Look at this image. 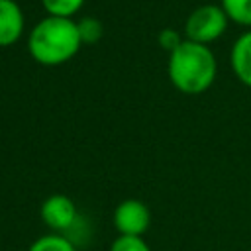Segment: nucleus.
<instances>
[{
    "label": "nucleus",
    "mask_w": 251,
    "mask_h": 251,
    "mask_svg": "<svg viewBox=\"0 0 251 251\" xmlns=\"http://www.w3.org/2000/svg\"><path fill=\"white\" fill-rule=\"evenodd\" d=\"M82 39L78 33V24L73 18L47 16L33 25L27 37L29 55L45 67L63 65L76 55Z\"/></svg>",
    "instance_id": "1"
},
{
    "label": "nucleus",
    "mask_w": 251,
    "mask_h": 251,
    "mask_svg": "<svg viewBox=\"0 0 251 251\" xmlns=\"http://www.w3.org/2000/svg\"><path fill=\"white\" fill-rule=\"evenodd\" d=\"M169 78L184 94H202L216 78L218 63L208 45L182 39V43L169 53Z\"/></svg>",
    "instance_id": "2"
},
{
    "label": "nucleus",
    "mask_w": 251,
    "mask_h": 251,
    "mask_svg": "<svg viewBox=\"0 0 251 251\" xmlns=\"http://www.w3.org/2000/svg\"><path fill=\"white\" fill-rule=\"evenodd\" d=\"M227 27V16L222 10V6L216 4H204L198 6L184 24V33L188 41L208 45L210 41H216Z\"/></svg>",
    "instance_id": "3"
},
{
    "label": "nucleus",
    "mask_w": 251,
    "mask_h": 251,
    "mask_svg": "<svg viewBox=\"0 0 251 251\" xmlns=\"http://www.w3.org/2000/svg\"><path fill=\"white\" fill-rule=\"evenodd\" d=\"M151 226L149 208L135 198H127L120 202L114 210V227L120 235L127 237H143V233Z\"/></svg>",
    "instance_id": "4"
},
{
    "label": "nucleus",
    "mask_w": 251,
    "mask_h": 251,
    "mask_svg": "<svg viewBox=\"0 0 251 251\" xmlns=\"http://www.w3.org/2000/svg\"><path fill=\"white\" fill-rule=\"evenodd\" d=\"M39 216L43 224L53 229V233H59L69 229L76 222V206L65 194H51L43 200Z\"/></svg>",
    "instance_id": "5"
},
{
    "label": "nucleus",
    "mask_w": 251,
    "mask_h": 251,
    "mask_svg": "<svg viewBox=\"0 0 251 251\" xmlns=\"http://www.w3.org/2000/svg\"><path fill=\"white\" fill-rule=\"evenodd\" d=\"M24 31V12L16 0H0V47L14 45Z\"/></svg>",
    "instance_id": "6"
},
{
    "label": "nucleus",
    "mask_w": 251,
    "mask_h": 251,
    "mask_svg": "<svg viewBox=\"0 0 251 251\" xmlns=\"http://www.w3.org/2000/svg\"><path fill=\"white\" fill-rule=\"evenodd\" d=\"M231 69L243 84L251 86V31L235 39L231 47Z\"/></svg>",
    "instance_id": "7"
},
{
    "label": "nucleus",
    "mask_w": 251,
    "mask_h": 251,
    "mask_svg": "<svg viewBox=\"0 0 251 251\" xmlns=\"http://www.w3.org/2000/svg\"><path fill=\"white\" fill-rule=\"evenodd\" d=\"M220 6L227 20L241 25H251V0H222Z\"/></svg>",
    "instance_id": "8"
},
{
    "label": "nucleus",
    "mask_w": 251,
    "mask_h": 251,
    "mask_svg": "<svg viewBox=\"0 0 251 251\" xmlns=\"http://www.w3.org/2000/svg\"><path fill=\"white\" fill-rule=\"evenodd\" d=\"M27 251H76L71 239H67L61 233H47L37 237Z\"/></svg>",
    "instance_id": "9"
},
{
    "label": "nucleus",
    "mask_w": 251,
    "mask_h": 251,
    "mask_svg": "<svg viewBox=\"0 0 251 251\" xmlns=\"http://www.w3.org/2000/svg\"><path fill=\"white\" fill-rule=\"evenodd\" d=\"M41 4H43V8L47 10L49 16L71 18L82 8L84 0H41Z\"/></svg>",
    "instance_id": "10"
},
{
    "label": "nucleus",
    "mask_w": 251,
    "mask_h": 251,
    "mask_svg": "<svg viewBox=\"0 0 251 251\" xmlns=\"http://www.w3.org/2000/svg\"><path fill=\"white\" fill-rule=\"evenodd\" d=\"M78 24V33L82 43H96L102 37V24L96 18H82Z\"/></svg>",
    "instance_id": "11"
},
{
    "label": "nucleus",
    "mask_w": 251,
    "mask_h": 251,
    "mask_svg": "<svg viewBox=\"0 0 251 251\" xmlns=\"http://www.w3.org/2000/svg\"><path fill=\"white\" fill-rule=\"evenodd\" d=\"M110 251H151L143 237H127L118 235L110 247Z\"/></svg>",
    "instance_id": "12"
},
{
    "label": "nucleus",
    "mask_w": 251,
    "mask_h": 251,
    "mask_svg": "<svg viewBox=\"0 0 251 251\" xmlns=\"http://www.w3.org/2000/svg\"><path fill=\"white\" fill-rule=\"evenodd\" d=\"M180 43H182V39H180L178 31H175L173 27H167V29H161V31H159V45H161L165 51L173 53Z\"/></svg>",
    "instance_id": "13"
}]
</instances>
